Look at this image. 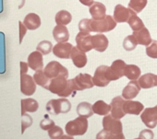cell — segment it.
<instances>
[{"instance_id":"cell-6","label":"cell","mask_w":157,"mask_h":139,"mask_svg":"<svg viewBox=\"0 0 157 139\" xmlns=\"http://www.w3.org/2000/svg\"><path fill=\"white\" fill-rule=\"evenodd\" d=\"M93 81L94 83V86L100 88L108 86V84L112 81L110 76V66L108 65L98 66L93 77Z\"/></svg>"},{"instance_id":"cell-9","label":"cell","mask_w":157,"mask_h":139,"mask_svg":"<svg viewBox=\"0 0 157 139\" xmlns=\"http://www.w3.org/2000/svg\"><path fill=\"white\" fill-rule=\"evenodd\" d=\"M36 82L34 81L33 77L23 74L21 75V91L25 96H32L36 91Z\"/></svg>"},{"instance_id":"cell-23","label":"cell","mask_w":157,"mask_h":139,"mask_svg":"<svg viewBox=\"0 0 157 139\" xmlns=\"http://www.w3.org/2000/svg\"><path fill=\"white\" fill-rule=\"evenodd\" d=\"M53 37L57 42H67L69 39V32L65 25H57L53 29Z\"/></svg>"},{"instance_id":"cell-34","label":"cell","mask_w":157,"mask_h":139,"mask_svg":"<svg viewBox=\"0 0 157 139\" xmlns=\"http://www.w3.org/2000/svg\"><path fill=\"white\" fill-rule=\"evenodd\" d=\"M137 45H138V42L133 34L127 36L123 41V47L126 51H128V52L133 51L134 49H136Z\"/></svg>"},{"instance_id":"cell-44","label":"cell","mask_w":157,"mask_h":139,"mask_svg":"<svg viewBox=\"0 0 157 139\" xmlns=\"http://www.w3.org/2000/svg\"><path fill=\"white\" fill-rule=\"evenodd\" d=\"M24 2H25V0H21V2L20 3V6H19V9H21L24 6Z\"/></svg>"},{"instance_id":"cell-3","label":"cell","mask_w":157,"mask_h":139,"mask_svg":"<svg viewBox=\"0 0 157 139\" xmlns=\"http://www.w3.org/2000/svg\"><path fill=\"white\" fill-rule=\"evenodd\" d=\"M66 133L71 136L83 135L88 130V121L87 118L78 116L75 120L69 121L65 126Z\"/></svg>"},{"instance_id":"cell-37","label":"cell","mask_w":157,"mask_h":139,"mask_svg":"<svg viewBox=\"0 0 157 139\" xmlns=\"http://www.w3.org/2000/svg\"><path fill=\"white\" fill-rule=\"evenodd\" d=\"M48 135L50 138L55 139V138H61L64 135V132L60 126L55 125L51 129L48 130Z\"/></svg>"},{"instance_id":"cell-27","label":"cell","mask_w":157,"mask_h":139,"mask_svg":"<svg viewBox=\"0 0 157 139\" xmlns=\"http://www.w3.org/2000/svg\"><path fill=\"white\" fill-rule=\"evenodd\" d=\"M77 113L78 116L90 118L94 115V110L93 105L87 101H82L77 106Z\"/></svg>"},{"instance_id":"cell-14","label":"cell","mask_w":157,"mask_h":139,"mask_svg":"<svg viewBox=\"0 0 157 139\" xmlns=\"http://www.w3.org/2000/svg\"><path fill=\"white\" fill-rule=\"evenodd\" d=\"M124 102H125L124 98L121 96L115 97L112 100L110 106H111V115L113 117H115L117 119H121L126 115L124 109H123Z\"/></svg>"},{"instance_id":"cell-12","label":"cell","mask_w":157,"mask_h":139,"mask_svg":"<svg viewBox=\"0 0 157 139\" xmlns=\"http://www.w3.org/2000/svg\"><path fill=\"white\" fill-rule=\"evenodd\" d=\"M73 48V45L67 42H57L53 47V53L55 56L61 58V59H69L70 53Z\"/></svg>"},{"instance_id":"cell-24","label":"cell","mask_w":157,"mask_h":139,"mask_svg":"<svg viewBox=\"0 0 157 139\" xmlns=\"http://www.w3.org/2000/svg\"><path fill=\"white\" fill-rule=\"evenodd\" d=\"M138 82L141 89H151L157 86V76L152 73H147L140 77Z\"/></svg>"},{"instance_id":"cell-28","label":"cell","mask_w":157,"mask_h":139,"mask_svg":"<svg viewBox=\"0 0 157 139\" xmlns=\"http://www.w3.org/2000/svg\"><path fill=\"white\" fill-rule=\"evenodd\" d=\"M93 110L94 112L96 113L97 115L105 116L111 112V106L106 102H105L104 101H97L93 105Z\"/></svg>"},{"instance_id":"cell-17","label":"cell","mask_w":157,"mask_h":139,"mask_svg":"<svg viewBox=\"0 0 157 139\" xmlns=\"http://www.w3.org/2000/svg\"><path fill=\"white\" fill-rule=\"evenodd\" d=\"M43 53L39 51H34L32 52L29 56L27 63L29 64V67L34 71L40 70V69L44 68V58H43Z\"/></svg>"},{"instance_id":"cell-32","label":"cell","mask_w":157,"mask_h":139,"mask_svg":"<svg viewBox=\"0 0 157 139\" xmlns=\"http://www.w3.org/2000/svg\"><path fill=\"white\" fill-rule=\"evenodd\" d=\"M128 25L130 26V28L132 29L133 31H140V29H142L143 27H145L143 21L137 16V13L136 12H133L131 14L130 18L128 20Z\"/></svg>"},{"instance_id":"cell-22","label":"cell","mask_w":157,"mask_h":139,"mask_svg":"<svg viewBox=\"0 0 157 139\" xmlns=\"http://www.w3.org/2000/svg\"><path fill=\"white\" fill-rule=\"evenodd\" d=\"M89 12L94 20H103L106 16V8L101 2H94L90 7Z\"/></svg>"},{"instance_id":"cell-29","label":"cell","mask_w":157,"mask_h":139,"mask_svg":"<svg viewBox=\"0 0 157 139\" xmlns=\"http://www.w3.org/2000/svg\"><path fill=\"white\" fill-rule=\"evenodd\" d=\"M124 74L127 79L130 80H137L140 77V68L136 64H127Z\"/></svg>"},{"instance_id":"cell-26","label":"cell","mask_w":157,"mask_h":139,"mask_svg":"<svg viewBox=\"0 0 157 139\" xmlns=\"http://www.w3.org/2000/svg\"><path fill=\"white\" fill-rule=\"evenodd\" d=\"M39 109V103L32 98L21 100V115L26 112H35Z\"/></svg>"},{"instance_id":"cell-19","label":"cell","mask_w":157,"mask_h":139,"mask_svg":"<svg viewBox=\"0 0 157 139\" xmlns=\"http://www.w3.org/2000/svg\"><path fill=\"white\" fill-rule=\"evenodd\" d=\"M108 44H109L108 39L105 34L99 33V34L92 35V45L93 48L97 52L100 53L105 52L107 49Z\"/></svg>"},{"instance_id":"cell-5","label":"cell","mask_w":157,"mask_h":139,"mask_svg":"<svg viewBox=\"0 0 157 139\" xmlns=\"http://www.w3.org/2000/svg\"><path fill=\"white\" fill-rule=\"evenodd\" d=\"M103 127L104 130L117 135L118 139L125 138L122 132L123 126H122V123L120 122V119H117L112 115L107 114L103 119Z\"/></svg>"},{"instance_id":"cell-36","label":"cell","mask_w":157,"mask_h":139,"mask_svg":"<svg viewBox=\"0 0 157 139\" xmlns=\"http://www.w3.org/2000/svg\"><path fill=\"white\" fill-rule=\"evenodd\" d=\"M146 54L151 58H157V41H153L146 46Z\"/></svg>"},{"instance_id":"cell-2","label":"cell","mask_w":157,"mask_h":139,"mask_svg":"<svg viewBox=\"0 0 157 139\" xmlns=\"http://www.w3.org/2000/svg\"><path fill=\"white\" fill-rule=\"evenodd\" d=\"M47 90L62 98L74 97L77 93V90L73 88L71 79H67V78L65 77L52 79L47 87Z\"/></svg>"},{"instance_id":"cell-8","label":"cell","mask_w":157,"mask_h":139,"mask_svg":"<svg viewBox=\"0 0 157 139\" xmlns=\"http://www.w3.org/2000/svg\"><path fill=\"white\" fill-rule=\"evenodd\" d=\"M73 88L77 91H82L84 90L92 89L94 86L93 77L89 74H78L77 77L71 79Z\"/></svg>"},{"instance_id":"cell-35","label":"cell","mask_w":157,"mask_h":139,"mask_svg":"<svg viewBox=\"0 0 157 139\" xmlns=\"http://www.w3.org/2000/svg\"><path fill=\"white\" fill-rule=\"evenodd\" d=\"M36 50L41 52L44 55H46L53 51V44L49 41H42L36 46Z\"/></svg>"},{"instance_id":"cell-18","label":"cell","mask_w":157,"mask_h":139,"mask_svg":"<svg viewBox=\"0 0 157 139\" xmlns=\"http://www.w3.org/2000/svg\"><path fill=\"white\" fill-rule=\"evenodd\" d=\"M140 86L138 81L136 80H131L128 82V84L124 88L122 91V97L125 100H133L138 96L140 90Z\"/></svg>"},{"instance_id":"cell-11","label":"cell","mask_w":157,"mask_h":139,"mask_svg":"<svg viewBox=\"0 0 157 139\" xmlns=\"http://www.w3.org/2000/svg\"><path fill=\"white\" fill-rule=\"evenodd\" d=\"M90 33L91 32L80 31L76 35L77 47L85 53L90 52L91 50L94 49L92 45V35Z\"/></svg>"},{"instance_id":"cell-13","label":"cell","mask_w":157,"mask_h":139,"mask_svg":"<svg viewBox=\"0 0 157 139\" xmlns=\"http://www.w3.org/2000/svg\"><path fill=\"white\" fill-rule=\"evenodd\" d=\"M126 65V63L121 59H117L112 63V65L110 66V76L112 81L117 80L125 76L124 73Z\"/></svg>"},{"instance_id":"cell-16","label":"cell","mask_w":157,"mask_h":139,"mask_svg":"<svg viewBox=\"0 0 157 139\" xmlns=\"http://www.w3.org/2000/svg\"><path fill=\"white\" fill-rule=\"evenodd\" d=\"M135 12L134 10L130 9L129 8H126L123 5H117L114 10V19L117 23L128 22V19L130 18L131 14Z\"/></svg>"},{"instance_id":"cell-7","label":"cell","mask_w":157,"mask_h":139,"mask_svg":"<svg viewBox=\"0 0 157 139\" xmlns=\"http://www.w3.org/2000/svg\"><path fill=\"white\" fill-rule=\"evenodd\" d=\"M44 72L50 79L58 78V77L68 78L67 69L57 61L49 62L44 68Z\"/></svg>"},{"instance_id":"cell-10","label":"cell","mask_w":157,"mask_h":139,"mask_svg":"<svg viewBox=\"0 0 157 139\" xmlns=\"http://www.w3.org/2000/svg\"><path fill=\"white\" fill-rule=\"evenodd\" d=\"M142 123L150 129L155 128L157 125V106L146 108L140 115Z\"/></svg>"},{"instance_id":"cell-30","label":"cell","mask_w":157,"mask_h":139,"mask_svg":"<svg viewBox=\"0 0 157 139\" xmlns=\"http://www.w3.org/2000/svg\"><path fill=\"white\" fill-rule=\"evenodd\" d=\"M33 79L38 86H41L42 88L47 90V87H48L51 79L44 74V69H40V70L35 71V73L33 75Z\"/></svg>"},{"instance_id":"cell-31","label":"cell","mask_w":157,"mask_h":139,"mask_svg":"<svg viewBox=\"0 0 157 139\" xmlns=\"http://www.w3.org/2000/svg\"><path fill=\"white\" fill-rule=\"evenodd\" d=\"M72 16L67 10H60L55 17V21L57 25H67L71 22Z\"/></svg>"},{"instance_id":"cell-25","label":"cell","mask_w":157,"mask_h":139,"mask_svg":"<svg viewBox=\"0 0 157 139\" xmlns=\"http://www.w3.org/2000/svg\"><path fill=\"white\" fill-rule=\"evenodd\" d=\"M133 35L135 36V38L137 40L138 44L144 45V46H148L152 42L151 37V34L149 32V30L147 28H145V27H143L140 31H133Z\"/></svg>"},{"instance_id":"cell-4","label":"cell","mask_w":157,"mask_h":139,"mask_svg":"<svg viewBox=\"0 0 157 139\" xmlns=\"http://www.w3.org/2000/svg\"><path fill=\"white\" fill-rule=\"evenodd\" d=\"M48 113L53 115H58L60 113H67L71 110V103L67 99L60 97V99L50 100L46 103L45 107Z\"/></svg>"},{"instance_id":"cell-41","label":"cell","mask_w":157,"mask_h":139,"mask_svg":"<svg viewBox=\"0 0 157 139\" xmlns=\"http://www.w3.org/2000/svg\"><path fill=\"white\" fill-rule=\"evenodd\" d=\"M154 137V134L151 130H149V129H144L142 130L140 133V135L138 138L140 139H147V138H153Z\"/></svg>"},{"instance_id":"cell-38","label":"cell","mask_w":157,"mask_h":139,"mask_svg":"<svg viewBox=\"0 0 157 139\" xmlns=\"http://www.w3.org/2000/svg\"><path fill=\"white\" fill-rule=\"evenodd\" d=\"M55 125H56L55 122L52 119H50L47 114H45L44 118L40 122V127L42 130H44V131H48Z\"/></svg>"},{"instance_id":"cell-15","label":"cell","mask_w":157,"mask_h":139,"mask_svg":"<svg viewBox=\"0 0 157 139\" xmlns=\"http://www.w3.org/2000/svg\"><path fill=\"white\" fill-rule=\"evenodd\" d=\"M70 58L73 62V64L78 68H82L87 64V55L85 54V52H82L78 47H74L71 50L70 53Z\"/></svg>"},{"instance_id":"cell-43","label":"cell","mask_w":157,"mask_h":139,"mask_svg":"<svg viewBox=\"0 0 157 139\" xmlns=\"http://www.w3.org/2000/svg\"><path fill=\"white\" fill-rule=\"evenodd\" d=\"M82 5H84V6H88V7H91L94 3V0H78Z\"/></svg>"},{"instance_id":"cell-33","label":"cell","mask_w":157,"mask_h":139,"mask_svg":"<svg viewBox=\"0 0 157 139\" xmlns=\"http://www.w3.org/2000/svg\"><path fill=\"white\" fill-rule=\"evenodd\" d=\"M148 0H129L128 8L136 13H140L146 7Z\"/></svg>"},{"instance_id":"cell-20","label":"cell","mask_w":157,"mask_h":139,"mask_svg":"<svg viewBox=\"0 0 157 139\" xmlns=\"http://www.w3.org/2000/svg\"><path fill=\"white\" fill-rule=\"evenodd\" d=\"M124 112L126 114H133V115H140L144 109V106L140 101H135L131 100H127L124 102L123 106Z\"/></svg>"},{"instance_id":"cell-40","label":"cell","mask_w":157,"mask_h":139,"mask_svg":"<svg viewBox=\"0 0 157 139\" xmlns=\"http://www.w3.org/2000/svg\"><path fill=\"white\" fill-rule=\"evenodd\" d=\"M27 27L24 25V23L22 21L19 22V32H20V44L22 42V40L24 38V36L27 33Z\"/></svg>"},{"instance_id":"cell-21","label":"cell","mask_w":157,"mask_h":139,"mask_svg":"<svg viewBox=\"0 0 157 139\" xmlns=\"http://www.w3.org/2000/svg\"><path fill=\"white\" fill-rule=\"evenodd\" d=\"M24 23V25L27 27L28 30L30 31H34L37 30L38 28H40L41 26V18L39 15H37L36 13L31 12L28 13L25 17L24 20L22 21Z\"/></svg>"},{"instance_id":"cell-42","label":"cell","mask_w":157,"mask_h":139,"mask_svg":"<svg viewBox=\"0 0 157 139\" xmlns=\"http://www.w3.org/2000/svg\"><path fill=\"white\" fill-rule=\"evenodd\" d=\"M20 69H21V75L27 74L28 69H29V64H28V63L21 62V64H20Z\"/></svg>"},{"instance_id":"cell-1","label":"cell","mask_w":157,"mask_h":139,"mask_svg":"<svg viewBox=\"0 0 157 139\" xmlns=\"http://www.w3.org/2000/svg\"><path fill=\"white\" fill-rule=\"evenodd\" d=\"M117 21L114 17L106 15L103 20H90L83 19L78 22V30L84 32H97L104 33L114 30L117 27Z\"/></svg>"},{"instance_id":"cell-39","label":"cell","mask_w":157,"mask_h":139,"mask_svg":"<svg viewBox=\"0 0 157 139\" xmlns=\"http://www.w3.org/2000/svg\"><path fill=\"white\" fill-rule=\"evenodd\" d=\"M21 116H22L21 117V134H23L25 130L33 124V118L27 112L22 114Z\"/></svg>"}]
</instances>
